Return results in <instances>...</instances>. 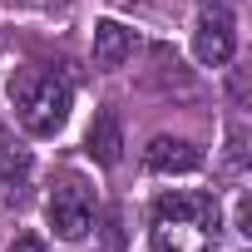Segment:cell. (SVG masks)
Instances as JSON below:
<instances>
[{
    "mask_svg": "<svg viewBox=\"0 0 252 252\" xmlns=\"http://www.w3.org/2000/svg\"><path fill=\"white\" fill-rule=\"evenodd\" d=\"M10 99L20 109V124L35 139L60 134V124L69 119V84H60L55 74H20L10 84Z\"/></svg>",
    "mask_w": 252,
    "mask_h": 252,
    "instance_id": "1",
    "label": "cell"
},
{
    "mask_svg": "<svg viewBox=\"0 0 252 252\" xmlns=\"http://www.w3.org/2000/svg\"><path fill=\"white\" fill-rule=\"evenodd\" d=\"M232 50H237V30H232V15H222V10H208L203 20H198V30H193V55L203 60V64H227L232 60Z\"/></svg>",
    "mask_w": 252,
    "mask_h": 252,
    "instance_id": "3",
    "label": "cell"
},
{
    "mask_svg": "<svg viewBox=\"0 0 252 252\" xmlns=\"http://www.w3.org/2000/svg\"><path fill=\"white\" fill-rule=\"evenodd\" d=\"M144 163H149V173H193V168L203 163V154H198L188 139L158 134V139H149V149H144Z\"/></svg>",
    "mask_w": 252,
    "mask_h": 252,
    "instance_id": "5",
    "label": "cell"
},
{
    "mask_svg": "<svg viewBox=\"0 0 252 252\" xmlns=\"http://www.w3.org/2000/svg\"><path fill=\"white\" fill-rule=\"evenodd\" d=\"M50 222H55V232L64 242H79L94 227V193L84 188V178H64L50 193Z\"/></svg>",
    "mask_w": 252,
    "mask_h": 252,
    "instance_id": "2",
    "label": "cell"
},
{
    "mask_svg": "<svg viewBox=\"0 0 252 252\" xmlns=\"http://www.w3.org/2000/svg\"><path fill=\"white\" fill-rule=\"evenodd\" d=\"M10 252H50L40 237H20V242H10Z\"/></svg>",
    "mask_w": 252,
    "mask_h": 252,
    "instance_id": "10",
    "label": "cell"
},
{
    "mask_svg": "<svg viewBox=\"0 0 252 252\" xmlns=\"http://www.w3.org/2000/svg\"><path fill=\"white\" fill-rule=\"evenodd\" d=\"M89 158L104 163V168H114V163L124 158V129H119V114L104 109V114L89 124Z\"/></svg>",
    "mask_w": 252,
    "mask_h": 252,
    "instance_id": "8",
    "label": "cell"
},
{
    "mask_svg": "<svg viewBox=\"0 0 252 252\" xmlns=\"http://www.w3.org/2000/svg\"><path fill=\"white\" fill-rule=\"evenodd\" d=\"M25 173H30V149L10 129H0V178H25Z\"/></svg>",
    "mask_w": 252,
    "mask_h": 252,
    "instance_id": "9",
    "label": "cell"
},
{
    "mask_svg": "<svg viewBox=\"0 0 252 252\" xmlns=\"http://www.w3.org/2000/svg\"><path fill=\"white\" fill-rule=\"evenodd\" d=\"M154 213H158V218H178V222H203V227H213V232H218V218H222L208 193H168V198H158Z\"/></svg>",
    "mask_w": 252,
    "mask_h": 252,
    "instance_id": "6",
    "label": "cell"
},
{
    "mask_svg": "<svg viewBox=\"0 0 252 252\" xmlns=\"http://www.w3.org/2000/svg\"><path fill=\"white\" fill-rule=\"evenodd\" d=\"M218 232L203 222H178V218H158L154 222V252H213Z\"/></svg>",
    "mask_w": 252,
    "mask_h": 252,
    "instance_id": "4",
    "label": "cell"
},
{
    "mask_svg": "<svg viewBox=\"0 0 252 252\" xmlns=\"http://www.w3.org/2000/svg\"><path fill=\"white\" fill-rule=\"evenodd\" d=\"M129 55H134V35L119 20H99L94 25V69H119Z\"/></svg>",
    "mask_w": 252,
    "mask_h": 252,
    "instance_id": "7",
    "label": "cell"
}]
</instances>
